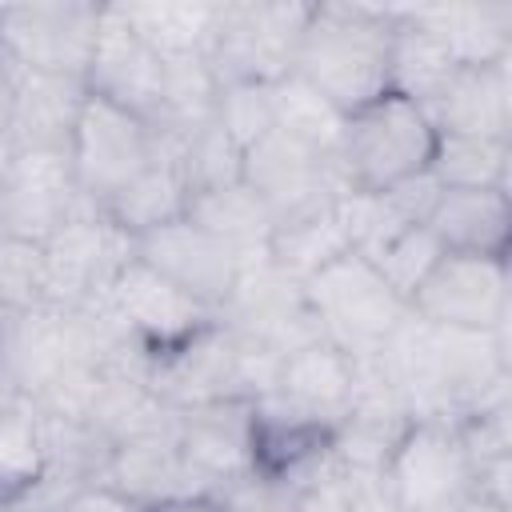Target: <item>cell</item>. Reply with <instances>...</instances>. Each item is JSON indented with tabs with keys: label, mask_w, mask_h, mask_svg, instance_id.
<instances>
[{
	"label": "cell",
	"mask_w": 512,
	"mask_h": 512,
	"mask_svg": "<svg viewBox=\"0 0 512 512\" xmlns=\"http://www.w3.org/2000/svg\"><path fill=\"white\" fill-rule=\"evenodd\" d=\"M392 24L396 4L320 0L300 32L292 72L348 116L388 92Z\"/></svg>",
	"instance_id": "6da1fadb"
},
{
	"label": "cell",
	"mask_w": 512,
	"mask_h": 512,
	"mask_svg": "<svg viewBox=\"0 0 512 512\" xmlns=\"http://www.w3.org/2000/svg\"><path fill=\"white\" fill-rule=\"evenodd\" d=\"M432 148H436V128L428 112L416 100L384 92L372 104L344 116L336 156L348 192H384L408 176L428 172Z\"/></svg>",
	"instance_id": "7a4b0ae2"
},
{
	"label": "cell",
	"mask_w": 512,
	"mask_h": 512,
	"mask_svg": "<svg viewBox=\"0 0 512 512\" xmlns=\"http://www.w3.org/2000/svg\"><path fill=\"white\" fill-rule=\"evenodd\" d=\"M304 300L320 336L352 360H372L408 316V304L352 248L304 280Z\"/></svg>",
	"instance_id": "3957f363"
},
{
	"label": "cell",
	"mask_w": 512,
	"mask_h": 512,
	"mask_svg": "<svg viewBox=\"0 0 512 512\" xmlns=\"http://www.w3.org/2000/svg\"><path fill=\"white\" fill-rule=\"evenodd\" d=\"M160 156H164V140L148 120L88 92L68 140L72 176L88 204L104 208L120 188H128Z\"/></svg>",
	"instance_id": "277c9868"
},
{
	"label": "cell",
	"mask_w": 512,
	"mask_h": 512,
	"mask_svg": "<svg viewBox=\"0 0 512 512\" xmlns=\"http://www.w3.org/2000/svg\"><path fill=\"white\" fill-rule=\"evenodd\" d=\"M308 16L312 4H296V0L220 4L216 36L208 48V68L216 84H236V80L276 84L280 76H288Z\"/></svg>",
	"instance_id": "5b68a950"
},
{
	"label": "cell",
	"mask_w": 512,
	"mask_h": 512,
	"mask_svg": "<svg viewBox=\"0 0 512 512\" xmlns=\"http://www.w3.org/2000/svg\"><path fill=\"white\" fill-rule=\"evenodd\" d=\"M240 180L264 200L276 228L288 220L312 216L320 208H332L348 192L336 152L312 148L280 128H272L264 140H256L240 156Z\"/></svg>",
	"instance_id": "8992f818"
},
{
	"label": "cell",
	"mask_w": 512,
	"mask_h": 512,
	"mask_svg": "<svg viewBox=\"0 0 512 512\" xmlns=\"http://www.w3.org/2000/svg\"><path fill=\"white\" fill-rule=\"evenodd\" d=\"M100 28V4L44 0L0 8V60L52 76H88Z\"/></svg>",
	"instance_id": "52a82bcc"
},
{
	"label": "cell",
	"mask_w": 512,
	"mask_h": 512,
	"mask_svg": "<svg viewBox=\"0 0 512 512\" xmlns=\"http://www.w3.org/2000/svg\"><path fill=\"white\" fill-rule=\"evenodd\" d=\"M396 512H456L472 496V460L448 420H412L384 464Z\"/></svg>",
	"instance_id": "ba28073f"
},
{
	"label": "cell",
	"mask_w": 512,
	"mask_h": 512,
	"mask_svg": "<svg viewBox=\"0 0 512 512\" xmlns=\"http://www.w3.org/2000/svg\"><path fill=\"white\" fill-rule=\"evenodd\" d=\"M108 308L116 324L124 328V336L136 348H144L152 360L184 348L188 340H196L204 328L220 320L208 304H200L196 296H188L184 288H176L172 280H164L156 268H148L136 256L112 280Z\"/></svg>",
	"instance_id": "9c48e42d"
},
{
	"label": "cell",
	"mask_w": 512,
	"mask_h": 512,
	"mask_svg": "<svg viewBox=\"0 0 512 512\" xmlns=\"http://www.w3.org/2000/svg\"><path fill=\"white\" fill-rule=\"evenodd\" d=\"M132 256H136V240L100 212L68 220L44 244V304L76 312L108 296L112 280Z\"/></svg>",
	"instance_id": "30bf717a"
},
{
	"label": "cell",
	"mask_w": 512,
	"mask_h": 512,
	"mask_svg": "<svg viewBox=\"0 0 512 512\" xmlns=\"http://www.w3.org/2000/svg\"><path fill=\"white\" fill-rule=\"evenodd\" d=\"M408 312L436 328L504 332L508 328V260L444 252Z\"/></svg>",
	"instance_id": "8fae6325"
},
{
	"label": "cell",
	"mask_w": 512,
	"mask_h": 512,
	"mask_svg": "<svg viewBox=\"0 0 512 512\" xmlns=\"http://www.w3.org/2000/svg\"><path fill=\"white\" fill-rule=\"evenodd\" d=\"M100 212L76 188L68 152H16L0 184V232L32 244H48L68 220Z\"/></svg>",
	"instance_id": "7c38bea8"
},
{
	"label": "cell",
	"mask_w": 512,
	"mask_h": 512,
	"mask_svg": "<svg viewBox=\"0 0 512 512\" xmlns=\"http://www.w3.org/2000/svg\"><path fill=\"white\" fill-rule=\"evenodd\" d=\"M92 96H104L152 128L160 124L164 108V60L136 36V28L124 16V4H100V28L92 64L84 76Z\"/></svg>",
	"instance_id": "4fadbf2b"
},
{
	"label": "cell",
	"mask_w": 512,
	"mask_h": 512,
	"mask_svg": "<svg viewBox=\"0 0 512 512\" xmlns=\"http://www.w3.org/2000/svg\"><path fill=\"white\" fill-rule=\"evenodd\" d=\"M136 260H144L164 280H172L176 288H184L188 296L208 304L216 316H220L224 300L232 296L236 276L244 268L240 256L224 240H216L188 216L136 236Z\"/></svg>",
	"instance_id": "5bb4252c"
},
{
	"label": "cell",
	"mask_w": 512,
	"mask_h": 512,
	"mask_svg": "<svg viewBox=\"0 0 512 512\" xmlns=\"http://www.w3.org/2000/svg\"><path fill=\"white\" fill-rule=\"evenodd\" d=\"M172 436L184 464L200 476L208 492L252 472V400L176 408Z\"/></svg>",
	"instance_id": "9a60e30c"
},
{
	"label": "cell",
	"mask_w": 512,
	"mask_h": 512,
	"mask_svg": "<svg viewBox=\"0 0 512 512\" xmlns=\"http://www.w3.org/2000/svg\"><path fill=\"white\" fill-rule=\"evenodd\" d=\"M0 72L12 88V124L8 136L16 152H68L72 128L80 120V108L88 100V84L76 76H52V72H32L0 60Z\"/></svg>",
	"instance_id": "2e32d148"
},
{
	"label": "cell",
	"mask_w": 512,
	"mask_h": 512,
	"mask_svg": "<svg viewBox=\"0 0 512 512\" xmlns=\"http://www.w3.org/2000/svg\"><path fill=\"white\" fill-rule=\"evenodd\" d=\"M424 112L436 132L512 140V60L456 68Z\"/></svg>",
	"instance_id": "e0dca14e"
},
{
	"label": "cell",
	"mask_w": 512,
	"mask_h": 512,
	"mask_svg": "<svg viewBox=\"0 0 512 512\" xmlns=\"http://www.w3.org/2000/svg\"><path fill=\"white\" fill-rule=\"evenodd\" d=\"M356 388H360V364L328 340H312V344L288 352L280 360L276 384H272V392L280 400H288L292 408H300L332 428L352 408Z\"/></svg>",
	"instance_id": "ac0fdd59"
},
{
	"label": "cell",
	"mask_w": 512,
	"mask_h": 512,
	"mask_svg": "<svg viewBox=\"0 0 512 512\" xmlns=\"http://www.w3.org/2000/svg\"><path fill=\"white\" fill-rule=\"evenodd\" d=\"M172 420H176V416H172ZM100 480L116 484L120 492H128V496L140 500L144 508H148V504H160V500H172V496L208 492V488L200 484V476L184 464L172 428L148 432V436L116 440L112 452H108V464H104V476H100Z\"/></svg>",
	"instance_id": "d6986e66"
},
{
	"label": "cell",
	"mask_w": 512,
	"mask_h": 512,
	"mask_svg": "<svg viewBox=\"0 0 512 512\" xmlns=\"http://www.w3.org/2000/svg\"><path fill=\"white\" fill-rule=\"evenodd\" d=\"M408 12L448 48L456 68H484L512 60V4H408Z\"/></svg>",
	"instance_id": "ffe728a7"
},
{
	"label": "cell",
	"mask_w": 512,
	"mask_h": 512,
	"mask_svg": "<svg viewBox=\"0 0 512 512\" xmlns=\"http://www.w3.org/2000/svg\"><path fill=\"white\" fill-rule=\"evenodd\" d=\"M428 228L444 244V252L508 260V240H512L508 192H496V188H444L436 208H432V216H428Z\"/></svg>",
	"instance_id": "44dd1931"
},
{
	"label": "cell",
	"mask_w": 512,
	"mask_h": 512,
	"mask_svg": "<svg viewBox=\"0 0 512 512\" xmlns=\"http://www.w3.org/2000/svg\"><path fill=\"white\" fill-rule=\"evenodd\" d=\"M184 216L196 220L216 240H224L240 256V264L264 260L268 256V240L276 232L272 212L264 208V200L252 188H244V180L224 184V188L188 192V212Z\"/></svg>",
	"instance_id": "7402d4cb"
},
{
	"label": "cell",
	"mask_w": 512,
	"mask_h": 512,
	"mask_svg": "<svg viewBox=\"0 0 512 512\" xmlns=\"http://www.w3.org/2000/svg\"><path fill=\"white\" fill-rule=\"evenodd\" d=\"M452 72H456V60L448 56V48L408 12V4H400L392 24V44H388V92L428 108Z\"/></svg>",
	"instance_id": "603a6c76"
},
{
	"label": "cell",
	"mask_w": 512,
	"mask_h": 512,
	"mask_svg": "<svg viewBox=\"0 0 512 512\" xmlns=\"http://www.w3.org/2000/svg\"><path fill=\"white\" fill-rule=\"evenodd\" d=\"M128 24L136 36L160 56V60H180V56H204L216 36L220 4L204 0H144V4H124Z\"/></svg>",
	"instance_id": "cb8c5ba5"
},
{
	"label": "cell",
	"mask_w": 512,
	"mask_h": 512,
	"mask_svg": "<svg viewBox=\"0 0 512 512\" xmlns=\"http://www.w3.org/2000/svg\"><path fill=\"white\" fill-rule=\"evenodd\" d=\"M184 212H188V184L180 176V164L168 152L100 208V216L112 220L132 240L152 232V228H160V224L180 220Z\"/></svg>",
	"instance_id": "d4e9b609"
},
{
	"label": "cell",
	"mask_w": 512,
	"mask_h": 512,
	"mask_svg": "<svg viewBox=\"0 0 512 512\" xmlns=\"http://www.w3.org/2000/svg\"><path fill=\"white\" fill-rule=\"evenodd\" d=\"M508 168H512V140L436 132L428 172L440 188H496V192H508Z\"/></svg>",
	"instance_id": "484cf974"
},
{
	"label": "cell",
	"mask_w": 512,
	"mask_h": 512,
	"mask_svg": "<svg viewBox=\"0 0 512 512\" xmlns=\"http://www.w3.org/2000/svg\"><path fill=\"white\" fill-rule=\"evenodd\" d=\"M352 244L344 236V224L336 220V208H320L312 216H300V220H288L272 232L268 240V260L292 276V280H308L316 276L324 264H332L336 256H344Z\"/></svg>",
	"instance_id": "4316f807"
},
{
	"label": "cell",
	"mask_w": 512,
	"mask_h": 512,
	"mask_svg": "<svg viewBox=\"0 0 512 512\" xmlns=\"http://www.w3.org/2000/svg\"><path fill=\"white\" fill-rule=\"evenodd\" d=\"M44 480V428L40 408L24 396L0 408V500L32 492Z\"/></svg>",
	"instance_id": "83f0119b"
},
{
	"label": "cell",
	"mask_w": 512,
	"mask_h": 512,
	"mask_svg": "<svg viewBox=\"0 0 512 512\" xmlns=\"http://www.w3.org/2000/svg\"><path fill=\"white\" fill-rule=\"evenodd\" d=\"M272 96H276V128L280 132H288L312 148H324V152L340 148L344 112H336L312 84H304L296 72H288L272 84Z\"/></svg>",
	"instance_id": "f1b7e54d"
},
{
	"label": "cell",
	"mask_w": 512,
	"mask_h": 512,
	"mask_svg": "<svg viewBox=\"0 0 512 512\" xmlns=\"http://www.w3.org/2000/svg\"><path fill=\"white\" fill-rule=\"evenodd\" d=\"M216 124L228 132V140L244 156L256 140H264L276 128V96H272V84H260V80L220 84V92H216Z\"/></svg>",
	"instance_id": "f546056e"
},
{
	"label": "cell",
	"mask_w": 512,
	"mask_h": 512,
	"mask_svg": "<svg viewBox=\"0 0 512 512\" xmlns=\"http://www.w3.org/2000/svg\"><path fill=\"white\" fill-rule=\"evenodd\" d=\"M440 256H444V244L432 236L428 224H416V228L400 232V236H396L380 256H372L368 264L380 272V280H384L404 304H412V296L420 292V284L428 280V272L440 264Z\"/></svg>",
	"instance_id": "4dcf8cb0"
},
{
	"label": "cell",
	"mask_w": 512,
	"mask_h": 512,
	"mask_svg": "<svg viewBox=\"0 0 512 512\" xmlns=\"http://www.w3.org/2000/svg\"><path fill=\"white\" fill-rule=\"evenodd\" d=\"M0 300L8 312L44 304V244L0 232Z\"/></svg>",
	"instance_id": "1f68e13d"
},
{
	"label": "cell",
	"mask_w": 512,
	"mask_h": 512,
	"mask_svg": "<svg viewBox=\"0 0 512 512\" xmlns=\"http://www.w3.org/2000/svg\"><path fill=\"white\" fill-rule=\"evenodd\" d=\"M216 504L224 512H296L300 508V488L284 476H268V472H244L228 484H220Z\"/></svg>",
	"instance_id": "d6a6232c"
},
{
	"label": "cell",
	"mask_w": 512,
	"mask_h": 512,
	"mask_svg": "<svg viewBox=\"0 0 512 512\" xmlns=\"http://www.w3.org/2000/svg\"><path fill=\"white\" fill-rule=\"evenodd\" d=\"M56 512H148V508L108 480H84L60 496Z\"/></svg>",
	"instance_id": "836d02e7"
},
{
	"label": "cell",
	"mask_w": 512,
	"mask_h": 512,
	"mask_svg": "<svg viewBox=\"0 0 512 512\" xmlns=\"http://www.w3.org/2000/svg\"><path fill=\"white\" fill-rule=\"evenodd\" d=\"M56 504H60V500L36 484L32 492H20V496H4V500H0V512H56Z\"/></svg>",
	"instance_id": "e575fe53"
},
{
	"label": "cell",
	"mask_w": 512,
	"mask_h": 512,
	"mask_svg": "<svg viewBox=\"0 0 512 512\" xmlns=\"http://www.w3.org/2000/svg\"><path fill=\"white\" fill-rule=\"evenodd\" d=\"M148 512H224V508L216 504L212 492H196V496H172V500L148 504Z\"/></svg>",
	"instance_id": "d590c367"
},
{
	"label": "cell",
	"mask_w": 512,
	"mask_h": 512,
	"mask_svg": "<svg viewBox=\"0 0 512 512\" xmlns=\"http://www.w3.org/2000/svg\"><path fill=\"white\" fill-rule=\"evenodd\" d=\"M8 124H12V88L0 72V132H8Z\"/></svg>",
	"instance_id": "8d00e7d4"
},
{
	"label": "cell",
	"mask_w": 512,
	"mask_h": 512,
	"mask_svg": "<svg viewBox=\"0 0 512 512\" xmlns=\"http://www.w3.org/2000/svg\"><path fill=\"white\" fill-rule=\"evenodd\" d=\"M12 156H16V144H12V136H8V132H0V184H4L8 168H12Z\"/></svg>",
	"instance_id": "74e56055"
},
{
	"label": "cell",
	"mask_w": 512,
	"mask_h": 512,
	"mask_svg": "<svg viewBox=\"0 0 512 512\" xmlns=\"http://www.w3.org/2000/svg\"><path fill=\"white\" fill-rule=\"evenodd\" d=\"M12 400H16V388H12L8 368H4V356H0V408H4V404H12Z\"/></svg>",
	"instance_id": "f35d334b"
},
{
	"label": "cell",
	"mask_w": 512,
	"mask_h": 512,
	"mask_svg": "<svg viewBox=\"0 0 512 512\" xmlns=\"http://www.w3.org/2000/svg\"><path fill=\"white\" fill-rule=\"evenodd\" d=\"M456 512H508V508H496V504H488V500H480V496H468Z\"/></svg>",
	"instance_id": "ab89813d"
},
{
	"label": "cell",
	"mask_w": 512,
	"mask_h": 512,
	"mask_svg": "<svg viewBox=\"0 0 512 512\" xmlns=\"http://www.w3.org/2000/svg\"><path fill=\"white\" fill-rule=\"evenodd\" d=\"M4 316H8V308H4V300H0V324H4Z\"/></svg>",
	"instance_id": "60d3db41"
}]
</instances>
